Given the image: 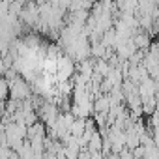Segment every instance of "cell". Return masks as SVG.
Masks as SVG:
<instances>
[{"label":"cell","mask_w":159,"mask_h":159,"mask_svg":"<svg viewBox=\"0 0 159 159\" xmlns=\"http://www.w3.org/2000/svg\"><path fill=\"white\" fill-rule=\"evenodd\" d=\"M131 41H133V45H135V47H139V49H146L148 45H152L146 34H137V36H135Z\"/></svg>","instance_id":"cell-1"}]
</instances>
